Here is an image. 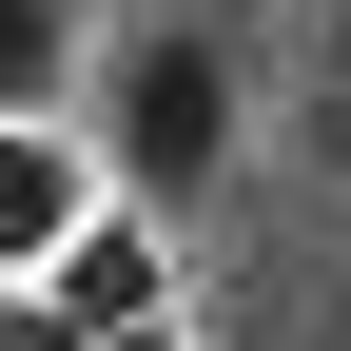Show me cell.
Listing matches in <instances>:
<instances>
[{
  "label": "cell",
  "mask_w": 351,
  "mask_h": 351,
  "mask_svg": "<svg viewBox=\"0 0 351 351\" xmlns=\"http://www.w3.org/2000/svg\"><path fill=\"white\" fill-rule=\"evenodd\" d=\"M0 351H176V332H78L59 293H0Z\"/></svg>",
  "instance_id": "obj_5"
},
{
  "label": "cell",
  "mask_w": 351,
  "mask_h": 351,
  "mask_svg": "<svg viewBox=\"0 0 351 351\" xmlns=\"http://www.w3.org/2000/svg\"><path fill=\"white\" fill-rule=\"evenodd\" d=\"M39 293H59V313L78 332H176V234H156V215H78V254H59V274H39Z\"/></svg>",
  "instance_id": "obj_2"
},
{
  "label": "cell",
  "mask_w": 351,
  "mask_h": 351,
  "mask_svg": "<svg viewBox=\"0 0 351 351\" xmlns=\"http://www.w3.org/2000/svg\"><path fill=\"white\" fill-rule=\"evenodd\" d=\"M98 78V0H0V137H78Z\"/></svg>",
  "instance_id": "obj_4"
},
{
  "label": "cell",
  "mask_w": 351,
  "mask_h": 351,
  "mask_svg": "<svg viewBox=\"0 0 351 351\" xmlns=\"http://www.w3.org/2000/svg\"><path fill=\"white\" fill-rule=\"evenodd\" d=\"M98 215V137H0V293H39Z\"/></svg>",
  "instance_id": "obj_3"
},
{
  "label": "cell",
  "mask_w": 351,
  "mask_h": 351,
  "mask_svg": "<svg viewBox=\"0 0 351 351\" xmlns=\"http://www.w3.org/2000/svg\"><path fill=\"white\" fill-rule=\"evenodd\" d=\"M215 176H234V59H215L195 20H137V39L98 59V195L176 234Z\"/></svg>",
  "instance_id": "obj_1"
}]
</instances>
